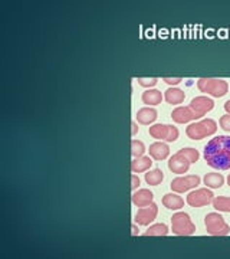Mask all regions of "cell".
Wrapping results in <instances>:
<instances>
[{
  "label": "cell",
  "instance_id": "cell-11",
  "mask_svg": "<svg viewBox=\"0 0 230 259\" xmlns=\"http://www.w3.org/2000/svg\"><path fill=\"white\" fill-rule=\"evenodd\" d=\"M171 118L177 124H186V123H190V121L196 120L198 117L190 107H177L176 110H173Z\"/></svg>",
  "mask_w": 230,
  "mask_h": 259
},
{
  "label": "cell",
  "instance_id": "cell-26",
  "mask_svg": "<svg viewBox=\"0 0 230 259\" xmlns=\"http://www.w3.org/2000/svg\"><path fill=\"white\" fill-rule=\"evenodd\" d=\"M137 82H138L141 87H145V88H153L154 85H157L159 79H157V78H137Z\"/></svg>",
  "mask_w": 230,
  "mask_h": 259
},
{
  "label": "cell",
  "instance_id": "cell-29",
  "mask_svg": "<svg viewBox=\"0 0 230 259\" xmlns=\"http://www.w3.org/2000/svg\"><path fill=\"white\" fill-rule=\"evenodd\" d=\"M140 185H141V180H140V177H138V176H135V174H131V189L132 190H137V189L140 187Z\"/></svg>",
  "mask_w": 230,
  "mask_h": 259
},
{
  "label": "cell",
  "instance_id": "cell-21",
  "mask_svg": "<svg viewBox=\"0 0 230 259\" xmlns=\"http://www.w3.org/2000/svg\"><path fill=\"white\" fill-rule=\"evenodd\" d=\"M144 179H145L147 185H150V186H159L164 180V173L160 168H154V170L148 171Z\"/></svg>",
  "mask_w": 230,
  "mask_h": 259
},
{
  "label": "cell",
  "instance_id": "cell-23",
  "mask_svg": "<svg viewBox=\"0 0 230 259\" xmlns=\"http://www.w3.org/2000/svg\"><path fill=\"white\" fill-rule=\"evenodd\" d=\"M168 233V226L164 223H156L153 226L147 229V232L144 233L145 236H165Z\"/></svg>",
  "mask_w": 230,
  "mask_h": 259
},
{
  "label": "cell",
  "instance_id": "cell-32",
  "mask_svg": "<svg viewBox=\"0 0 230 259\" xmlns=\"http://www.w3.org/2000/svg\"><path fill=\"white\" fill-rule=\"evenodd\" d=\"M131 230H132V235H138V233H140V232H138V227H137V225H132Z\"/></svg>",
  "mask_w": 230,
  "mask_h": 259
},
{
  "label": "cell",
  "instance_id": "cell-18",
  "mask_svg": "<svg viewBox=\"0 0 230 259\" xmlns=\"http://www.w3.org/2000/svg\"><path fill=\"white\" fill-rule=\"evenodd\" d=\"M153 166V160L147 156H141L138 159H134L131 162V171L132 173H142L150 170V167Z\"/></svg>",
  "mask_w": 230,
  "mask_h": 259
},
{
  "label": "cell",
  "instance_id": "cell-25",
  "mask_svg": "<svg viewBox=\"0 0 230 259\" xmlns=\"http://www.w3.org/2000/svg\"><path fill=\"white\" fill-rule=\"evenodd\" d=\"M178 153H181L187 160L190 163H196L198 160V157H200V154H198V151L196 148H190V147H187V148H181Z\"/></svg>",
  "mask_w": 230,
  "mask_h": 259
},
{
  "label": "cell",
  "instance_id": "cell-27",
  "mask_svg": "<svg viewBox=\"0 0 230 259\" xmlns=\"http://www.w3.org/2000/svg\"><path fill=\"white\" fill-rule=\"evenodd\" d=\"M219 124H220V127L225 130V131H230V114H226V115L220 117Z\"/></svg>",
  "mask_w": 230,
  "mask_h": 259
},
{
  "label": "cell",
  "instance_id": "cell-19",
  "mask_svg": "<svg viewBox=\"0 0 230 259\" xmlns=\"http://www.w3.org/2000/svg\"><path fill=\"white\" fill-rule=\"evenodd\" d=\"M203 180L206 187H212V189H220L225 185V177L220 173H207Z\"/></svg>",
  "mask_w": 230,
  "mask_h": 259
},
{
  "label": "cell",
  "instance_id": "cell-28",
  "mask_svg": "<svg viewBox=\"0 0 230 259\" xmlns=\"http://www.w3.org/2000/svg\"><path fill=\"white\" fill-rule=\"evenodd\" d=\"M163 81H164L165 84H168V85H178L183 79L180 76H177V78H168V76H165V78H163Z\"/></svg>",
  "mask_w": 230,
  "mask_h": 259
},
{
  "label": "cell",
  "instance_id": "cell-1",
  "mask_svg": "<svg viewBox=\"0 0 230 259\" xmlns=\"http://www.w3.org/2000/svg\"><path fill=\"white\" fill-rule=\"evenodd\" d=\"M204 160L216 170L230 168V137L219 135L212 138L204 147Z\"/></svg>",
  "mask_w": 230,
  "mask_h": 259
},
{
  "label": "cell",
  "instance_id": "cell-7",
  "mask_svg": "<svg viewBox=\"0 0 230 259\" xmlns=\"http://www.w3.org/2000/svg\"><path fill=\"white\" fill-rule=\"evenodd\" d=\"M200 182H201L200 177L196 176V174H193V176H186V177L180 176V177H176V179L171 182V189H173V192H176V193H184V192H189V190H192V189H195V187H198Z\"/></svg>",
  "mask_w": 230,
  "mask_h": 259
},
{
  "label": "cell",
  "instance_id": "cell-20",
  "mask_svg": "<svg viewBox=\"0 0 230 259\" xmlns=\"http://www.w3.org/2000/svg\"><path fill=\"white\" fill-rule=\"evenodd\" d=\"M150 135L156 140H167L168 132H170V126L167 124H154L153 127H150L148 130Z\"/></svg>",
  "mask_w": 230,
  "mask_h": 259
},
{
  "label": "cell",
  "instance_id": "cell-31",
  "mask_svg": "<svg viewBox=\"0 0 230 259\" xmlns=\"http://www.w3.org/2000/svg\"><path fill=\"white\" fill-rule=\"evenodd\" d=\"M225 110H226V112H228V114H230V99L225 102Z\"/></svg>",
  "mask_w": 230,
  "mask_h": 259
},
{
  "label": "cell",
  "instance_id": "cell-17",
  "mask_svg": "<svg viewBox=\"0 0 230 259\" xmlns=\"http://www.w3.org/2000/svg\"><path fill=\"white\" fill-rule=\"evenodd\" d=\"M164 99L171 105H180L186 99V94L180 88H168L164 92Z\"/></svg>",
  "mask_w": 230,
  "mask_h": 259
},
{
  "label": "cell",
  "instance_id": "cell-22",
  "mask_svg": "<svg viewBox=\"0 0 230 259\" xmlns=\"http://www.w3.org/2000/svg\"><path fill=\"white\" fill-rule=\"evenodd\" d=\"M212 203H213L214 210H219V212H230V197L219 196V197H214Z\"/></svg>",
  "mask_w": 230,
  "mask_h": 259
},
{
  "label": "cell",
  "instance_id": "cell-16",
  "mask_svg": "<svg viewBox=\"0 0 230 259\" xmlns=\"http://www.w3.org/2000/svg\"><path fill=\"white\" fill-rule=\"evenodd\" d=\"M141 99H142V102H144L145 105L154 107V105H159V104L163 102L164 95H163L161 91H159V90H147V91L142 94Z\"/></svg>",
  "mask_w": 230,
  "mask_h": 259
},
{
  "label": "cell",
  "instance_id": "cell-4",
  "mask_svg": "<svg viewBox=\"0 0 230 259\" xmlns=\"http://www.w3.org/2000/svg\"><path fill=\"white\" fill-rule=\"evenodd\" d=\"M171 229L178 236H190L196 232V225L186 212H177L171 216Z\"/></svg>",
  "mask_w": 230,
  "mask_h": 259
},
{
  "label": "cell",
  "instance_id": "cell-8",
  "mask_svg": "<svg viewBox=\"0 0 230 259\" xmlns=\"http://www.w3.org/2000/svg\"><path fill=\"white\" fill-rule=\"evenodd\" d=\"M157 215H159V206L153 202L150 206L140 207L138 213L135 215V223L141 225V226H147V225H150L151 222L156 221Z\"/></svg>",
  "mask_w": 230,
  "mask_h": 259
},
{
  "label": "cell",
  "instance_id": "cell-2",
  "mask_svg": "<svg viewBox=\"0 0 230 259\" xmlns=\"http://www.w3.org/2000/svg\"><path fill=\"white\" fill-rule=\"evenodd\" d=\"M197 88L200 92L213 95L214 98L225 97L229 91V84L223 79L216 78H200L197 81Z\"/></svg>",
  "mask_w": 230,
  "mask_h": 259
},
{
  "label": "cell",
  "instance_id": "cell-9",
  "mask_svg": "<svg viewBox=\"0 0 230 259\" xmlns=\"http://www.w3.org/2000/svg\"><path fill=\"white\" fill-rule=\"evenodd\" d=\"M197 115L198 118H203L207 112H210L214 108V102L212 98L207 97H196L192 99L190 105H189Z\"/></svg>",
  "mask_w": 230,
  "mask_h": 259
},
{
  "label": "cell",
  "instance_id": "cell-15",
  "mask_svg": "<svg viewBox=\"0 0 230 259\" xmlns=\"http://www.w3.org/2000/svg\"><path fill=\"white\" fill-rule=\"evenodd\" d=\"M163 206L170 210H180L184 206V200L178 194L167 193L163 196Z\"/></svg>",
  "mask_w": 230,
  "mask_h": 259
},
{
  "label": "cell",
  "instance_id": "cell-12",
  "mask_svg": "<svg viewBox=\"0 0 230 259\" xmlns=\"http://www.w3.org/2000/svg\"><path fill=\"white\" fill-rule=\"evenodd\" d=\"M157 117H159V112L156 108L144 107L137 112V123H140L142 126H150L157 120Z\"/></svg>",
  "mask_w": 230,
  "mask_h": 259
},
{
  "label": "cell",
  "instance_id": "cell-10",
  "mask_svg": "<svg viewBox=\"0 0 230 259\" xmlns=\"http://www.w3.org/2000/svg\"><path fill=\"white\" fill-rule=\"evenodd\" d=\"M190 164H192V163L189 162L181 153H176V154H173V157L168 160V168H170V171H173L174 174H184V173L190 168Z\"/></svg>",
  "mask_w": 230,
  "mask_h": 259
},
{
  "label": "cell",
  "instance_id": "cell-3",
  "mask_svg": "<svg viewBox=\"0 0 230 259\" xmlns=\"http://www.w3.org/2000/svg\"><path fill=\"white\" fill-rule=\"evenodd\" d=\"M216 130H217V124L214 120L204 118L198 123L190 124L186 130V134L190 140H203L209 135H213L216 132Z\"/></svg>",
  "mask_w": 230,
  "mask_h": 259
},
{
  "label": "cell",
  "instance_id": "cell-6",
  "mask_svg": "<svg viewBox=\"0 0 230 259\" xmlns=\"http://www.w3.org/2000/svg\"><path fill=\"white\" fill-rule=\"evenodd\" d=\"M214 194L210 189L204 187V189H198L187 196V204H190L192 207H203L207 206L213 202Z\"/></svg>",
  "mask_w": 230,
  "mask_h": 259
},
{
  "label": "cell",
  "instance_id": "cell-33",
  "mask_svg": "<svg viewBox=\"0 0 230 259\" xmlns=\"http://www.w3.org/2000/svg\"><path fill=\"white\" fill-rule=\"evenodd\" d=\"M228 185H229L230 187V176H228Z\"/></svg>",
  "mask_w": 230,
  "mask_h": 259
},
{
  "label": "cell",
  "instance_id": "cell-30",
  "mask_svg": "<svg viewBox=\"0 0 230 259\" xmlns=\"http://www.w3.org/2000/svg\"><path fill=\"white\" fill-rule=\"evenodd\" d=\"M138 132V126H137V121H132L131 123V134L135 135Z\"/></svg>",
  "mask_w": 230,
  "mask_h": 259
},
{
  "label": "cell",
  "instance_id": "cell-13",
  "mask_svg": "<svg viewBox=\"0 0 230 259\" xmlns=\"http://www.w3.org/2000/svg\"><path fill=\"white\" fill-rule=\"evenodd\" d=\"M153 199H154V194L151 190L148 189H141L138 192L132 194V203L137 206V207H145V206H150L153 203Z\"/></svg>",
  "mask_w": 230,
  "mask_h": 259
},
{
  "label": "cell",
  "instance_id": "cell-14",
  "mask_svg": "<svg viewBox=\"0 0 230 259\" xmlns=\"http://www.w3.org/2000/svg\"><path fill=\"white\" fill-rule=\"evenodd\" d=\"M168 154H170V147L165 143L157 141L150 146V156H151V159H154L157 162L165 160L168 157Z\"/></svg>",
  "mask_w": 230,
  "mask_h": 259
},
{
  "label": "cell",
  "instance_id": "cell-24",
  "mask_svg": "<svg viewBox=\"0 0 230 259\" xmlns=\"http://www.w3.org/2000/svg\"><path fill=\"white\" fill-rule=\"evenodd\" d=\"M145 153V146L142 141L138 140H131V154L134 159H138L141 156H144Z\"/></svg>",
  "mask_w": 230,
  "mask_h": 259
},
{
  "label": "cell",
  "instance_id": "cell-5",
  "mask_svg": "<svg viewBox=\"0 0 230 259\" xmlns=\"http://www.w3.org/2000/svg\"><path fill=\"white\" fill-rule=\"evenodd\" d=\"M204 225H206L207 233H210L213 236H226L230 232V226L225 222L223 216L216 212L209 213L204 218Z\"/></svg>",
  "mask_w": 230,
  "mask_h": 259
}]
</instances>
